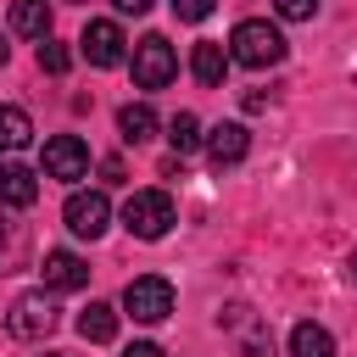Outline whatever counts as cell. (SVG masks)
I'll return each mask as SVG.
<instances>
[{
  "mask_svg": "<svg viewBox=\"0 0 357 357\" xmlns=\"http://www.w3.org/2000/svg\"><path fill=\"white\" fill-rule=\"evenodd\" d=\"M112 6H117V11H134V17H139V11H151L156 0H112Z\"/></svg>",
  "mask_w": 357,
  "mask_h": 357,
  "instance_id": "obj_24",
  "label": "cell"
},
{
  "mask_svg": "<svg viewBox=\"0 0 357 357\" xmlns=\"http://www.w3.org/2000/svg\"><path fill=\"white\" fill-rule=\"evenodd\" d=\"M117 134H123L128 145H145V139H156V112H151L145 100H128V106L117 112Z\"/></svg>",
  "mask_w": 357,
  "mask_h": 357,
  "instance_id": "obj_14",
  "label": "cell"
},
{
  "mask_svg": "<svg viewBox=\"0 0 357 357\" xmlns=\"http://www.w3.org/2000/svg\"><path fill=\"white\" fill-rule=\"evenodd\" d=\"M201 145H206V156H212L218 167H234V162L251 151V134H245V123H218Z\"/></svg>",
  "mask_w": 357,
  "mask_h": 357,
  "instance_id": "obj_9",
  "label": "cell"
},
{
  "mask_svg": "<svg viewBox=\"0 0 357 357\" xmlns=\"http://www.w3.org/2000/svg\"><path fill=\"white\" fill-rule=\"evenodd\" d=\"M123 312L139 318V324H162V318L173 312V284H167L162 273H139V279H128V290H123Z\"/></svg>",
  "mask_w": 357,
  "mask_h": 357,
  "instance_id": "obj_4",
  "label": "cell"
},
{
  "mask_svg": "<svg viewBox=\"0 0 357 357\" xmlns=\"http://www.w3.org/2000/svg\"><path fill=\"white\" fill-rule=\"evenodd\" d=\"M290 357H335V335L324 324H296L290 329Z\"/></svg>",
  "mask_w": 357,
  "mask_h": 357,
  "instance_id": "obj_16",
  "label": "cell"
},
{
  "mask_svg": "<svg viewBox=\"0 0 357 357\" xmlns=\"http://www.w3.org/2000/svg\"><path fill=\"white\" fill-rule=\"evenodd\" d=\"M39 201V178L22 162H0V206H33Z\"/></svg>",
  "mask_w": 357,
  "mask_h": 357,
  "instance_id": "obj_11",
  "label": "cell"
},
{
  "mask_svg": "<svg viewBox=\"0 0 357 357\" xmlns=\"http://www.w3.org/2000/svg\"><path fill=\"white\" fill-rule=\"evenodd\" d=\"M0 61H6V45H0Z\"/></svg>",
  "mask_w": 357,
  "mask_h": 357,
  "instance_id": "obj_26",
  "label": "cell"
},
{
  "mask_svg": "<svg viewBox=\"0 0 357 357\" xmlns=\"http://www.w3.org/2000/svg\"><path fill=\"white\" fill-rule=\"evenodd\" d=\"M28 134H33V117H28L22 106H0V156L22 151V145H28Z\"/></svg>",
  "mask_w": 357,
  "mask_h": 357,
  "instance_id": "obj_17",
  "label": "cell"
},
{
  "mask_svg": "<svg viewBox=\"0 0 357 357\" xmlns=\"http://www.w3.org/2000/svg\"><path fill=\"white\" fill-rule=\"evenodd\" d=\"M212 6H218V0H173V17H178V22H206Z\"/></svg>",
  "mask_w": 357,
  "mask_h": 357,
  "instance_id": "obj_20",
  "label": "cell"
},
{
  "mask_svg": "<svg viewBox=\"0 0 357 357\" xmlns=\"http://www.w3.org/2000/svg\"><path fill=\"white\" fill-rule=\"evenodd\" d=\"M78 335H84V340H95V346H106V340L117 335V307H106V301H89V307L78 312Z\"/></svg>",
  "mask_w": 357,
  "mask_h": 357,
  "instance_id": "obj_15",
  "label": "cell"
},
{
  "mask_svg": "<svg viewBox=\"0 0 357 357\" xmlns=\"http://www.w3.org/2000/svg\"><path fill=\"white\" fill-rule=\"evenodd\" d=\"M346 273H351V284H357V251H351V257H346Z\"/></svg>",
  "mask_w": 357,
  "mask_h": 357,
  "instance_id": "obj_25",
  "label": "cell"
},
{
  "mask_svg": "<svg viewBox=\"0 0 357 357\" xmlns=\"http://www.w3.org/2000/svg\"><path fill=\"white\" fill-rule=\"evenodd\" d=\"M223 67H229V50H223V45H212V39H201V45L190 50V73H195V84H206V89H218V84H223Z\"/></svg>",
  "mask_w": 357,
  "mask_h": 357,
  "instance_id": "obj_12",
  "label": "cell"
},
{
  "mask_svg": "<svg viewBox=\"0 0 357 357\" xmlns=\"http://www.w3.org/2000/svg\"><path fill=\"white\" fill-rule=\"evenodd\" d=\"M123 357H162V346H151V340H134Z\"/></svg>",
  "mask_w": 357,
  "mask_h": 357,
  "instance_id": "obj_23",
  "label": "cell"
},
{
  "mask_svg": "<svg viewBox=\"0 0 357 357\" xmlns=\"http://www.w3.org/2000/svg\"><path fill=\"white\" fill-rule=\"evenodd\" d=\"M39 67H45V73H56V78H61V73H67V67H73V50H67V45H56V39H50V33H45V45H39Z\"/></svg>",
  "mask_w": 357,
  "mask_h": 357,
  "instance_id": "obj_19",
  "label": "cell"
},
{
  "mask_svg": "<svg viewBox=\"0 0 357 357\" xmlns=\"http://www.w3.org/2000/svg\"><path fill=\"white\" fill-rule=\"evenodd\" d=\"M78 45H84V56H89L95 67H117V61H123V45H128V39H123V28H117V22H89Z\"/></svg>",
  "mask_w": 357,
  "mask_h": 357,
  "instance_id": "obj_8",
  "label": "cell"
},
{
  "mask_svg": "<svg viewBox=\"0 0 357 357\" xmlns=\"http://www.w3.org/2000/svg\"><path fill=\"white\" fill-rule=\"evenodd\" d=\"M45 284L50 290H84L89 284V262L78 251H45Z\"/></svg>",
  "mask_w": 357,
  "mask_h": 357,
  "instance_id": "obj_10",
  "label": "cell"
},
{
  "mask_svg": "<svg viewBox=\"0 0 357 357\" xmlns=\"http://www.w3.org/2000/svg\"><path fill=\"white\" fill-rule=\"evenodd\" d=\"M11 33L45 39L50 33V0H11Z\"/></svg>",
  "mask_w": 357,
  "mask_h": 357,
  "instance_id": "obj_13",
  "label": "cell"
},
{
  "mask_svg": "<svg viewBox=\"0 0 357 357\" xmlns=\"http://www.w3.org/2000/svg\"><path fill=\"white\" fill-rule=\"evenodd\" d=\"M45 178H61V184H73V178H84L89 173V145L78 139V134H56V139H45Z\"/></svg>",
  "mask_w": 357,
  "mask_h": 357,
  "instance_id": "obj_7",
  "label": "cell"
},
{
  "mask_svg": "<svg viewBox=\"0 0 357 357\" xmlns=\"http://www.w3.org/2000/svg\"><path fill=\"white\" fill-rule=\"evenodd\" d=\"M173 223H178V206H173L167 190H134V195L123 201V229H128L134 240H162Z\"/></svg>",
  "mask_w": 357,
  "mask_h": 357,
  "instance_id": "obj_2",
  "label": "cell"
},
{
  "mask_svg": "<svg viewBox=\"0 0 357 357\" xmlns=\"http://www.w3.org/2000/svg\"><path fill=\"white\" fill-rule=\"evenodd\" d=\"M273 11H279L284 22H307V17L318 11V0H273Z\"/></svg>",
  "mask_w": 357,
  "mask_h": 357,
  "instance_id": "obj_21",
  "label": "cell"
},
{
  "mask_svg": "<svg viewBox=\"0 0 357 357\" xmlns=\"http://www.w3.org/2000/svg\"><path fill=\"white\" fill-rule=\"evenodd\" d=\"M167 139H173V151H178V156H184V151H195V145L206 139V134H201V117H195V112H178V117L167 123Z\"/></svg>",
  "mask_w": 357,
  "mask_h": 357,
  "instance_id": "obj_18",
  "label": "cell"
},
{
  "mask_svg": "<svg viewBox=\"0 0 357 357\" xmlns=\"http://www.w3.org/2000/svg\"><path fill=\"white\" fill-rule=\"evenodd\" d=\"M173 73H178L173 45H167L162 33H145V39L134 45V84H139V89H162V84H173Z\"/></svg>",
  "mask_w": 357,
  "mask_h": 357,
  "instance_id": "obj_5",
  "label": "cell"
},
{
  "mask_svg": "<svg viewBox=\"0 0 357 357\" xmlns=\"http://www.w3.org/2000/svg\"><path fill=\"white\" fill-rule=\"evenodd\" d=\"M50 357H56V351H50Z\"/></svg>",
  "mask_w": 357,
  "mask_h": 357,
  "instance_id": "obj_27",
  "label": "cell"
},
{
  "mask_svg": "<svg viewBox=\"0 0 357 357\" xmlns=\"http://www.w3.org/2000/svg\"><path fill=\"white\" fill-rule=\"evenodd\" d=\"M61 307H56V296L50 290H28V296H17L11 301V312H6V329L17 335V340H45L61 318H56Z\"/></svg>",
  "mask_w": 357,
  "mask_h": 357,
  "instance_id": "obj_3",
  "label": "cell"
},
{
  "mask_svg": "<svg viewBox=\"0 0 357 357\" xmlns=\"http://www.w3.org/2000/svg\"><path fill=\"white\" fill-rule=\"evenodd\" d=\"M229 61H240V67H279L284 61V33L268 17H245L229 33Z\"/></svg>",
  "mask_w": 357,
  "mask_h": 357,
  "instance_id": "obj_1",
  "label": "cell"
},
{
  "mask_svg": "<svg viewBox=\"0 0 357 357\" xmlns=\"http://www.w3.org/2000/svg\"><path fill=\"white\" fill-rule=\"evenodd\" d=\"M11 251H17V234H11V223H6V218H0V262H6V257H11Z\"/></svg>",
  "mask_w": 357,
  "mask_h": 357,
  "instance_id": "obj_22",
  "label": "cell"
},
{
  "mask_svg": "<svg viewBox=\"0 0 357 357\" xmlns=\"http://www.w3.org/2000/svg\"><path fill=\"white\" fill-rule=\"evenodd\" d=\"M61 218H67V229H73L78 240H95V234H106V223H112V201H106L100 190H73L67 206H61Z\"/></svg>",
  "mask_w": 357,
  "mask_h": 357,
  "instance_id": "obj_6",
  "label": "cell"
}]
</instances>
